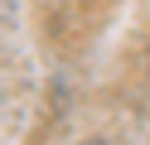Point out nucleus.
<instances>
[]
</instances>
